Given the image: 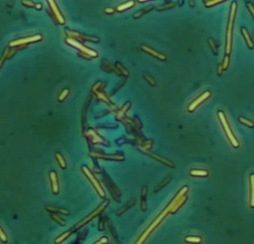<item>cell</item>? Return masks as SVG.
Listing matches in <instances>:
<instances>
[{
	"label": "cell",
	"mask_w": 254,
	"mask_h": 244,
	"mask_svg": "<svg viewBox=\"0 0 254 244\" xmlns=\"http://www.w3.org/2000/svg\"><path fill=\"white\" fill-rule=\"evenodd\" d=\"M50 178H51V180H52L53 191H54V193H58V180H57L56 174H55V172H54V171H52V172H50Z\"/></svg>",
	"instance_id": "cell-7"
},
{
	"label": "cell",
	"mask_w": 254,
	"mask_h": 244,
	"mask_svg": "<svg viewBox=\"0 0 254 244\" xmlns=\"http://www.w3.org/2000/svg\"><path fill=\"white\" fill-rule=\"evenodd\" d=\"M246 5H247V7L248 10L250 11V12H251V13L252 14V16H253V17L254 19V6H253V5L251 3H249V2L246 3Z\"/></svg>",
	"instance_id": "cell-21"
},
{
	"label": "cell",
	"mask_w": 254,
	"mask_h": 244,
	"mask_svg": "<svg viewBox=\"0 0 254 244\" xmlns=\"http://www.w3.org/2000/svg\"><path fill=\"white\" fill-rule=\"evenodd\" d=\"M1 239L3 242H7V241H8L6 235H5V234L4 233L3 230L2 229H1Z\"/></svg>",
	"instance_id": "cell-24"
},
{
	"label": "cell",
	"mask_w": 254,
	"mask_h": 244,
	"mask_svg": "<svg viewBox=\"0 0 254 244\" xmlns=\"http://www.w3.org/2000/svg\"><path fill=\"white\" fill-rule=\"evenodd\" d=\"M218 118H219V119H220V123H221L222 126H223V128L224 130V131H225L228 139H229V140L230 141V142H231V144L233 145V147H238L239 146V141H237V139H236V137L234 136L233 132H232L231 130H230V126H229V125H228V122L227 121V119H226L225 115H224V113L222 111H218Z\"/></svg>",
	"instance_id": "cell-2"
},
{
	"label": "cell",
	"mask_w": 254,
	"mask_h": 244,
	"mask_svg": "<svg viewBox=\"0 0 254 244\" xmlns=\"http://www.w3.org/2000/svg\"><path fill=\"white\" fill-rule=\"evenodd\" d=\"M236 10H237V3L236 2H233L230 8V12L229 15V21H228V26L227 31V41H226V54L229 55L231 52L232 46V37H233V26L234 19L236 17Z\"/></svg>",
	"instance_id": "cell-1"
},
{
	"label": "cell",
	"mask_w": 254,
	"mask_h": 244,
	"mask_svg": "<svg viewBox=\"0 0 254 244\" xmlns=\"http://www.w3.org/2000/svg\"><path fill=\"white\" fill-rule=\"evenodd\" d=\"M210 95H211V92H209V91L204 92V93L201 94V95L199 96V97L197 98L194 101H192V103L190 104V105L189 106V107H188L189 111L192 112V111H193V110L195 109L196 108L200 105V104H201L203 102H204V101H206L207 98H210Z\"/></svg>",
	"instance_id": "cell-4"
},
{
	"label": "cell",
	"mask_w": 254,
	"mask_h": 244,
	"mask_svg": "<svg viewBox=\"0 0 254 244\" xmlns=\"http://www.w3.org/2000/svg\"><path fill=\"white\" fill-rule=\"evenodd\" d=\"M56 156H57V158H58V159L59 160V163H60V165H61L62 168H65V167H66V163H65L64 159H63L61 155L58 154H58H57Z\"/></svg>",
	"instance_id": "cell-22"
},
{
	"label": "cell",
	"mask_w": 254,
	"mask_h": 244,
	"mask_svg": "<svg viewBox=\"0 0 254 244\" xmlns=\"http://www.w3.org/2000/svg\"><path fill=\"white\" fill-rule=\"evenodd\" d=\"M174 6H175V3H171L166 4V5H163V6L158 8H157V10H163V9H166V8H173V7H174Z\"/></svg>",
	"instance_id": "cell-23"
},
{
	"label": "cell",
	"mask_w": 254,
	"mask_h": 244,
	"mask_svg": "<svg viewBox=\"0 0 254 244\" xmlns=\"http://www.w3.org/2000/svg\"><path fill=\"white\" fill-rule=\"evenodd\" d=\"M72 231H69L65 232V233H64L63 235H60V237H58V238H57L56 241H55V243H61L62 241H64V240L66 239V238H67L69 236H70L71 234H72Z\"/></svg>",
	"instance_id": "cell-13"
},
{
	"label": "cell",
	"mask_w": 254,
	"mask_h": 244,
	"mask_svg": "<svg viewBox=\"0 0 254 244\" xmlns=\"http://www.w3.org/2000/svg\"><path fill=\"white\" fill-rule=\"evenodd\" d=\"M40 38H41V37H39V35H38V36L30 37V38H25V39H23V40L15 41V43H11V45H13H13H19V44H23V43H29V42H34V41H35V40H40Z\"/></svg>",
	"instance_id": "cell-9"
},
{
	"label": "cell",
	"mask_w": 254,
	"mask_h": 244,
	"mask_svg": "<svg viewBox=\"0 0 254 244\" xmlns=\"http://www.w3.org/2000/svg\"><path fill=\"white\" fill-rule=\"evenodd\" d=\"M250 180H251V206H254V174H251V176H250Z\"/></svg>",
	"instance_id": "cell-10"
},
{
	"label": "cell",
	"mask_w": 254,
	"mask_h": 244,
	"mask_svg": "<svg viewBox=\"0 0 254 244\" xmlns=\"http://www.w3.org/2000/svg\"><path fill=\"white\" fill-rule=\"evenodd\" d=\"M208 43H209V44H210V47H211V48H212V51H213L215 54H217V53H218L217 45H216V43L214 42V40H212V39L210 38V39H209V40H208Z\"/></svg>",
	"instance_id": "cell-17"
},
{
	"label": "cell",
	"mask_w": 254,
	"mask_h": 244,
	"mask_svg": "<svg viewBox=\"0 0 254 244\" xmlns=\"http://www.w3.org/2000/svg\"><path fill=\"white\" fill-rule=\"evenodd\" d=\"M143 49H144L145 51H146V52L150 53L151 54L153 55V56L156 57V58L160 59V60H165V59H166V57H165V55H163V54H160V53L157 52H156V51H154V50H153V49L148 48V47L143 46Z\"/></svg>",
	"instance_id": "cell-8"
},
{
	"label": "cell",
	"mask_w": 254,
	"mask_h": 244,
	"mask_svg": "<svg viewBox=\"0 0 254 244\" xmlns=\"http://www.w3.org/2000/svg\"><path fill=\"white\" fill-rule=\"evenodd\" d=\"M84 171H85V174H86V176H88V178H89L90 180L91 181L92 184H93V186H95V188H96V190H97L98 194H99L101 196H104V194L103 190H102V188H101V187H100L99 184H98V182H97V181H96V179L94 178V176H92V174L90 172L89 170H87V169H86V168H84Z\"/></svg>",
	"instance_id": "cell-5"
},
{
	"label": "cell",
	"mask_w": 254,
	"mask_h": 244,
	"mask_svg": "<svg viewBox=\"0 0 254 244\" xmlns=\"http://www.w3.org/2000/svg\"><path fill=\"white\" fill-rule=\"evenodd\" d=\"M241 31L242 35H243L244 38H245L246 43H247V46L249 47L250 48H253L254 46L253 42V40H252L251 37V36H250L249 33H248L247 29H246L245 28H241Z\"/></svg>",
	"instance_id": "cell-6"
},
{
	"label": "cell",
	"mask_w": 254,
	"mask_h": 244,
	"mask_svg": "<svg viewBox=\"0 0 254 244\" xmlns=\"http://www.w3.org/2000/svg\"><path fill=\"white\" fill-rule=\"evenodd\" d=\"M49 3L51 4V7H52L53 11H54V12L55 15L57 16V17H58V19H59V21H60L61 23H64V18H63V17L61 16V14H60V13L58 11V8L56 7V5H55V4H54V2H49Z\"/></svg>",
	"instance_id": "cell-11"
},
{
	"label": "cell",
	"mask_w": 254,
	"mask_h": 244,
	"mask_svg": "<svg viewBox=\"0 0 254 244\" xmlns=\"http://www.w3.org/2000/svg\"><path fill=\"white\" fill-rule=\"evenodd\" d=\"M223 2L224 1H221V0H212V1H205L204 4L206 7H211L217 5V4L223 3Z\"/></svg>",
	"instance_id": "cell-15"
},
{
	"label": "cell",
	"mask_w": 254,
	"mask_h": 244,
	"mask_svg": "<svg viewBox=\"0 0 254 244\" xmlns=\"http://www.w3.org/2000/svg\"><path fill=\"white\" fill-rule=\"evenodd\" d=\"M229 64H230V56H229V55L226 54L225 58H224V59L223 64H222L223 69L224 70L227 69L228 68V66H229Z\"/></svg>",
	"instance_id": "cell-18"
},
{
	"label": "cell",
	"mask_w": 254,
	"mask_h": 244,
	"mask_svg": "<svg viewBox=\"0 0 254 244\" xmlns=\"http://www.w3.org/2000/svg\"><path fill=\"white\" fill-rule=\"evenodd\" d=\"M133 5V2H129V3H127L126 4H123V5H120V7L118 8V10L119 11H122L124 9H127L129 8L132 7V5Z\"/></svg>",
	"instance_id": "cell-19"
},
{
	"label": "cell",
	"mask_w": 254,
	"mask_h": 244,
	"mask_svg": "<svg viewBox=\"0 0 254 244\" xmlns=\"http://www.w3.org/2000/svg\"><path fill=\"white\" fill-rule=\"evenodd\" d=\"M145 77H147L148 80V81L150 82V84H151V85H152V86H155V85H156V83L153 81V79H151L150 77H148V76H145Z\"/></svg>",
	"instance_id": "cell-27"
},
{
	"label": "cell",
	"mask_w": 254,
	"mask_h": 244,
	"mask_svg": "<svg viewBox=\"0 0 254 244\" xmlns=\"http://www.w3.org/2000/svg\"><path fill=\"white\" fill-rule=\"evenodd\" d=\"M239 121L241 122L242 124H244V125H247V127H254V124L253 122L249 121V120L247 119H245V118H242V117H240L239 118Z\"/></svg>",
	"instance_id": "cell-16"
},
{
	"label": "cell",
	"mask_w": 254,
	"mask_h": 244,
	"mask_svg": "<svg viewBox=\"0 0 254 244\" xmlns=\"http://www.w3.org/2000/svg\"><path fill=\"white\" fill-rule=\"evenodd\" d=\"M52 217L53 219H54V220H55V221H56L57 223H58L59 224H60V225H61V226H64L65 224H66V223H65L64 220H63L61 219V218L59 217L58 216L56 215V214H52Z\"/></svg>",
	"instance_id": "cell-20"
},
{
	"label": "cell",
	"mask_w": 254,
	"mask_h": 244,
	"mask_svg": "<svg viewBox=\"0 0 254 244\" xmlns=\"http://www.w3.org/2000/svg\"><path fill=\"white\" fill-rule=\"evenodd\" d=\"M107 202H108L107 201H106L105 202H104V203L102 204L101 206H100V207L98 208L97 210H96L95 211H94V212H92V213L91 214H90V215L88 216L87 217H86L85 219H84V220H83L82 221H81V222H80L79 223H78V224H77V225L75 226V227L74 228L73 231H76V230L79 229L80 227H82V226H84V225H85V224H86V223H88V222H89L90 220H91L92 219H93L94 217H96V216H97L98 214L100 213V212H101V211H102V210H103L104 208H105L106 205L107 204Z\"/></svg>",
	"instance_id": "cell-3"
},
{
	"label": "cell",
	"mask_w": 254,
	"mask_h": 244,
	"mask_svg": "<svg viewBox=\"0 0 254 244\" xmlns=\"http://www.w3.org/2000/svg\"><path fill=\"white\" fill-rule=\"evenodd\" d=\"M223 71H224V69H223V66H222V64H220L219 66H218V75H220Z\"/></svg>",
	"instance_id": "cell-26"
},
{
	"label": "cell",
	"mask_w": 254,
	"mask_h": 244,
	"mask_svg": "<svg viewBox=\"0 0 254 244\" xmlns=\"http://www.w3.org/2000/svg\"><path fill=\"white\" fill-rule=\"evenodd\" d=\"M47 209L49 211H51L53 212H58V213H60L63 214H70V212L68 211L62 209V208H52V207H49L47 208Z\"/></svg>",
	"instance_id": "cell-14"
},
{
	"label": "cell",
	"mask_w": 254,
	"mask_h": 244,
	"mask_svg": "<svg viewBox=\"0 0 254 244\" xmlns=\"http://www.w3.org/2000/svg\"><path fill=\"white\" fill-rule=\"evenodd\" d=\"M190 174L192 176H207L208 172L204 170H192L190 171Z\"/></svg>",
	"instance_id": "cell-12"
},
{
	"label": "cell",
	"mask_w": 254,
	"mask_h": 244,
	"mask_svg": "<svg viewBox=\"0 0 254 244\" xmlns=\"http://www.w3.org/2000/svg\"><path fill=\"white\" fill-rule=\"evenodd\" d=\"M107 238L103 237V238H101V240H99V241H97L96 243H94V244H105L106 243H107Z\"/></svg>",
	"instance_id": "cell-25"
}]
</instances>
